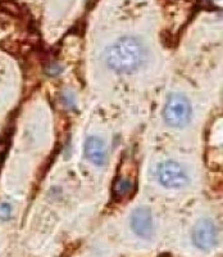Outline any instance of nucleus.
Returning <instances> with one entry per match:
<instances>
[{
  "label": "nucleus",
  "instance_id": "obj_7",
  "mask_svg": "<svg viewBox=\"0 0 223 257\" xmlns=\"http://www.w3.org/2000/svg\"><path fill=\"white\" fill-rule=\"evenodd\" d=\"M133 192V184L128 179L119 178L118 180L114 183V194L117 197L125 198V197L131 196Z\"/></svg>",
  "mask_w": 223,
  "mask_h": 257
},
{
  "label": "nucleus",
  "instance_id": "obj_8",
  "mask_svg": "<svg viewBox=\"0 0 223 257\" xmlns=\"http://www.w3.org/2000/svg\"><path fill=\"white\" fill-rule=\"evenodd\" d=\"M12 216V206L3 202L0 203V220H9Z\"/></svg>",
  "mask_w": 223,
  "mask_h": 257
},
{
  "label": "nucleus",
  "instance_id": "obj_3",
  "mask_svg": "<svg viewBox=\"0 0 223 257\" xmlns=\"http://www.w3.org/2000/svg\"><path fill=\"white\" fill-rule=\"evenodd\" d=\"M158 180L169 189H181L188 184V175L176 161H165L158 167Z\"/></svg>",
  "mask_w": 223,
  "mask_h": 257
},
{
  "label": "nucleus",
  "instance_id": "obj_4",
  "mask_svg": "<svg viewBox=\"0 0 223 257\" xmlns=\"http://www.w3.org/2000/svg\"><path fill=\"white\" fill-rule=\"evenodd\" d=\"M192 242L201 251H209L218 243V230L214 222L209 219H201L192 229Z\"/></svg>",
  "mask_w": 223,
  "mask_h": 257
},
{
  "label": "nucleus",
  "instance_id": "obj_1",
  "mask_svg": "<svg viewBox=\"0 0 223 257\" xmlns=\"http://www.w3.org/2000/svg\"><path fill=\"white\" fill-rule=\"evenodd\" d=\"M146 58V50L141 41L132 36H126L110 45L105 53L108 67L118 73L135 72L141 67Z\"/></svg>",
  "mask_w": 223,
  "mask_h": 257
},
{
  "label": "nucleus",
  "instance_id": "obj_2",
  "mask_svg": "<svg viewBox=\"0 0 223 257\" xmlns=\"http://www.w3.org/2000/svg\"><path fill=\"white\" fill-rule=\"evenodd\" d=\"M191 104L183 94L172 93L163 109V117L171 127H183L191 118Z\"/></svg>",
  "mask_w": 223,
  "mask_h": 257
},
{
  "label": "nucleus",
  "instance_id": "obj_6",
  "mask_svg": "<svg viewBox=\"0 0 223 257\" xmlns=\"http://www.w3.org/2000/svg\"><path fill=\"white\" fill-rule=\"evenodd\" d=\"M85 157L96 166H103L107 161L108 151L104 141L98 137L87 138L84 147Z\"/></svg>",
  "mask_w": 223,
  "mask_h": 257
},
{
  "label": "nucleus",
  "instance_id": "obj_5",
  "mask_svg": "<svg viewBox=\"0 0 223 257\" xmlns=\"http://www.w3.org/2000/svg\"><path fill=\"white\" fill-rule=\"evenodd\" d=\"M131 228L139 237L149 239L154 234L153 216L149 208L140 207L132 212L131 216Z\"/></svg>",
  "mask_w": 223,
  "mask_h": 257
},
{
  "label": "nucleus",
  "instance_id": "obj_9",
  "mask_svg": "<svg viewBox=\"0 0 223 257\" xmlns=\"http://www.w3.org/2000/svg\"><path fill=\"white\" fill-rule=\"evenodd\" d=\"M6 149H7V147H6V144L4 143H0V169H2V165H3V156H4V153H6Z\"/></svg>",
  "mask_w": 223,
  "mask_h": 257
}]
</instances>
